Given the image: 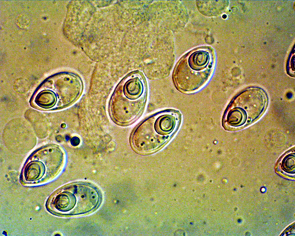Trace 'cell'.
I'll return each mask as SVG.
<instances>
[{"instance_id": "cell-1", "label": "cell", "mask_w": 295, "mask_h": 236, "mask_svg": "<svg viewBox=\"0 0 295 236\" xmlns=\"http://www.w3.org/2000/svg\"><path fill=\"white\" fill-rule=\"evenodd\" d=\"M147 84L139 72L124 77L116 88L110 100L109 112L117 123L126 125L142 114L147 99Z\"/></svg>"}, {"instance_id": "cell-2", "label": "cell", "mask_w": 295, "mask_h": 236, "mask_svg": "<svg viewBox=\"0 0 295 236\" xmlns=\"http://www.w3.org/2000/svg\"><path fill=\"white\" fill-rule=\"evenodd\" d=\"M176 110L157 113L142 121L133 131L131 143L137 152L147 154L161 148L170 140L180 121Z\"/></svg>"}, {"instance_id": "cell-3", "label": "cell", "mask_w": 295, "mask_h": 236, "mask_svg": "<svg viewBox=\"0 0 295 236\" xmlns=\"http://www.w3.org/2000/svg\"><path fill=\"white\" fill-rule=\"evenodd\" d=\"M100 200L99 191L95 187L88 183L74 182L54 192L48 201L47 208L59 215H81L95 210Z\"/></svg>"}, {"instance_id": "cell-4", "label": "cell", "mask_w": 295, "mask_h": 236, "mask_svg": "<svg viewBox=\"0 0 295 236\" xmlns=\"http://www.w3.org/2000/svg\"><path fill=\"white\" fill-rule=\"evenodd\" d=\"M83 90L81 78L69 72L53 75L39 86L33 95L35 105L40 109H62L75 102Z\"/></svg>"}, {"instance_id": "cell-5", "label": "cell", "mask_w": 295, "mask_h": 236, "mask_svg": "<svg viewBox=\"0 0 295 236\" xmlns=\"http://www.w3.org/2000/svg\"><path fill=\"white\" fill-rule=\"evenodd\" d=\"M213 68L210 49L199 48L191 51L177 62L173 80L180 91L190 93L201 88L209 79Z\"/></svg>"}, {"instance_id": "cell-6", "label": "cell", "mask_w": 295, "mask_h": 236, "mask_svg": "<svg viewBox=\"0 0 295 236\" xmlns=\"http://www.w3.org/2000/svg\"><path fill=\"white\" fill-rule=\"evenodd\" d=\"M63 150L59 146L49 145L33 152L29 157L22 172L24 184L43 183L55 178L64 164Z\"/></svg>"}, {"instance_id": "cell-7", "label": "cell", "mask_w": 295, "mask_h": 236, "mask_svg": "<svg viewBox=\"0 0 295 236\" xmlns=\"http://www.w3.org/2000/svg\"><path fill=\"white\" fill-rule=\"evenodd\" d=\"M267 104L265 91L259 88H250L236 95L225 113V125L237 128L258 119L265 112Z\"/></svg>"}, {"instance_id": "cell-8", "label": "cell", "mask_w": 295, "mask_h": 236, "mask_svg": "<svg viewBox=\"0 0 295 236\" xmlns=\"http://www.w3.org/2000/svg\"><path fill=\"white\" fill-rule=\"evenodd\" d=\"M279 168L288 174H294L295 172V156L294 152L286 154L279 163Z\"/></svg>"}, {"instance_id": "cell-9", "label": "cell", "mask_w": 295, "mask_h": 236, "mask_svg": "<svg viewBox=\"0 0 295 236\" xmlns=\"http://www.w3.org/2000/svg\"><path fill=\"white\" fill-rule=\"evenodd\" d=\"M294 57H295V55L294 54L292 56L291 60L289 61V70L288 71H289V74L290 75H294V72H295V69H294V67L295 66L293 65V64L294 65V62H293V61L295 60L294 59Z\"/></svg>"}, {"instance_id": "cell-10", "label": "cell", "mask_w": 295, "mask_h": 236, "mask_svg": "<svg viewBox=\"0 0 295 236\" xmlns=\"http://www.w3.org/2000/svg\"><path fill=\"white\" fill-rule=\"evenodd\" d=\"M80 139L77 137H73L70 141L71 145L73 146H78L80 144Z\"/></svg>"}]
</instances>
